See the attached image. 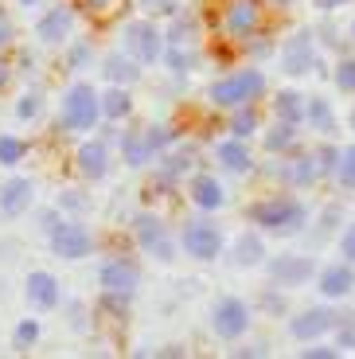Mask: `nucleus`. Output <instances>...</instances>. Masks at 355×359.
Returning <instances> with one entry per match:
<instances>
[{
    "mask_svg": "<svg viewBox=\"0 0 355 359\" xmlns=\"http://www.w3.org/2000/svg\"><path fill=\"white\" fill-rule=\"evenodd\" d=\"M102 117V98L94 94V86L90 82H74L71 90H67V98H62V109H59V121L71 133H86V129L98 126Z\"/></svg>",
    "mask_w": 355,
    "mask_h": 359,
    "instance_id": "f257e3e1",
    "label": "nucleus"
},
{
    "mask_svg": "<svg viewBox=\"0 0 355 359\" xmlns=\"http://www.w3.org/2000/svg\"><path fill=\"white\" fill-rule=\"evenodd\" d=\"M304 215H309L304 203L293 199V196H269V199H262V203L250 207V219H254V223H262L266 231H281V234L301 231Z\"/></svg>",
    "mask_w": 355,
    "mask_h": 359,
    "instance_id": "f03ea898",
    "label": "nucleus"
},
{
    "mask_svg": "<svg viewBox=\"0 0 355 359\" xmlns=\"http://www.w3.org/2000/svg\"><path fill=\"white\" fill-rule=\"evenodd\" d=\"M262 90H266V74L254 71V67H246V71H234L227 74V79H219L211 86V102L215 106H250L254 98H262Z\"/></svg>",
    "mask_w": 355,
    "mask_h": 359,
    "instance_id": "7ed1b4c3",
    "label": "nucleus"
},
{
    "mask_svg": "<svg viewBox=\"0 0 355 359\" xmlns=\"http://www.w3.org/2000/svg\"><path fill=\"white\" fill-rule=\"evenodd\" d=\"M211 328H215V336H222V340H239V336L250 328L246 301H239V297H222L219 305L211 309Z\"/></svg>",
    "mask_w": 355,
    "mask_h": 359,
    "instance_id": "20e7f679",
    "label": "nucleus"
},
{
    "mask_svg": "<svg viewBox=\"0 0 355 359\" xmlns=\"http://www.w3.org/2000/svg\"><path fill=\"white\" fill-rule=\"evenodd\" d=\"M125 43H129L137 63H156L160 55H164V39H160V32L149 20H133V24L125 27Z\"/></svg>",
    "mask_w": 355,
    "mask_h": 359,
    "instance_id": "39448f33",
    "label": "nucleus"
},
{
    "mask_svg": "<svg viewBox=\"0 0 355 359\" xmlns=\"http://www.w3.org/2000/svg\"><path fill=\"white\" fill-rule=\"evenodd\" d=\"M137 243H141V250H149L160 262L176 258V243L168 238V231H164V223L156 215H137Z\"/></svg>",
    "mask_w": 355,
    "mask_h": 359,
    "instance_id": "423d86ee",
    "label": "nucleus"
},
{
    "mask_svg": "<svg viewBox=\"0 0 355 359\" xmlns=\"http://www.w3.org/2000/svg\"><path fill=\"white\" fill-rule=\"evenodd\" d=\"M98 281H102V289H106L109 297H121V301H125V297L137 293V285H141V273H137L133 262L114 258V262H106V266H102Z\"/></svg>",
    "mask_w": 355,
    "mask_h": 359,
    "instance_id": "0eeeda50",
    "label": "nucleus"
},
{
    "mask_svg": "<svg viewBox=\"0 0 355 359\" xmlns=\"http://www.w3.org/2000/svg\"><path fill=\"white\" fill-rule=\"evenodd\" d=\"M90 231L86 226H79V223H59L51 231V250L59 254V258H67V262H79V258H86L90 254Z\"/></svg>",
    "mask_w": 355,
    "mask_h": 359,
    "instance_id": "6e6552de",
    "label": "nucleus"
},
{
    "mask_svg": "<svg viewBox=\"0 0 355 359\" xmlns=\"http://www.w3.org/2000/svg\"><path fill=\"white\" fill-rule=\"evenodd\" d=\"M184 250L192 254V258H199V262H211L215 254L222 250V234L215 231V223H187L184 226Z\"/></svg>",
    "mask_w": 355,
    "mask_h": 359,
    "instance_id": "1a4fd4ad",
    "label": "nucleus"
},
{
    "mask_svg": "<svg viewBox=\"0 0 355 359\" xmlns=\"http://www.w3.org/2000/svg\"><path fill=\"white\" fill-rule=\"evenodd\" d=\"M312 258H301V254H281L277 262H269V278L277 281V285H285V289H297V285H304V281L312 278Z\"/></svg>",
    "mask_w": 355,
    "mask_h": 359,
    "instance_id": "9d476101",
    "label": "nucleus"
},
{
    "mask_svg": "<svg viewBox=\"0 0 355 359\" xmlns=\"http://www.w3.org/2000/svg\"><path fill=\"white\" fill-rule=\"evenodd\" d=\"M222 27L231 39H246L257 27V4L254 0H231L227 4V16H222Z\"/></svg>",
    "mask_w": 355,
    "mask_h": 359,
    "instance_id": "9b49d317",
    "label": "nucleus"
},
{
    "mask_svg": "<svg viewBox=\"0 0 355 359\" xmlns=\"http://www.w3.org/2000/svg\"><path fill=\"white\" fill-rule=\"evenodd\" d=\"M24 293H27V305H36V309H55L59 305V281H55L47 269H32V273H27Z\"/></svg>",
    "mask_w": 355,
    "mask_h": 359,
    "instance_id": "f8f14e48",
    "label": "nucleus"
},
{
    "mask_svg": "<svg viewBox=\"0 0 355 359\" xmlns=\"http://www.w3.org/2000/svg\"><path fill=\"white\" fill-rule=\"evenodd\" d=\"M32 196H36V188H32V180H24V176L8 180V184L0 188V215H4V219L24 215V211H27V203H32Z\"/></svg>",
    "mask_w": 355,
    "mask_h": 359,
    "instance_id": "ddd939ff",
    "label": "nucleus"
},
{
    "mask_svg": "<svg viewBox=\"0 0 355 359\" xmlns=\"http://www.w3.org/2000/svg\"><path fill=\"white\" fill-rule=\"evenodd\" d=\"M309 63H312V39H309V32H297L281 47V67H285V74H304Z\"/></svg>",
    "mask_w": 355,
    "mask_h": 359,
    "instance_id": "4468645a",
    "label": "nucleus"
},
{
    "mask_svg": "<svg viewBox=\"0 0 355 359\" xmlns=\"http://www.w3.org/2000/svg\"><path fill=\"white\" fill-rule=\"evenodd\" d=\"M79 172L86 180H102L109 172V149L102 141H86L79 149Z\"/></svg>",
    "mask_w": 355,
    "mask_h": 359,
    "instance_id": "2eb2a0df",
    "label": "nucleus"
},
{
    "mask_svg": "<svg viewBox=\"0 0 355 359\" xmlns=\"http://www.w3.org/2000/svg\"><path fill=\"white\" fill-rule=\"evenodd\" d=\"M336 324V316L328 313V309H309V313L293 316V336L297 340H316V336H324Z\"/></svg>",
    "mask_w": 355,
    "mask_h": 359,
    "instance_id": "dca6fc26",
    "label": "nucleus"
},
{
    "mask_svg": "<svg viewBox=\"0 0 355 359\" xmlns=\"http://www.w3.org/2000/svg\"><path fill=\"white\" fill-rule=\"evenodd\" d=\"M71 24H74V16H71V8H51L43 20H39V27H36V36L43 39V43H62V39L71 36Z\"/></svg>",
    "mask_w": 355,
    "mask_h": 359,
    "instance_id": "f3484780",
    "label": "nucleus"
},
{
    "mask_svg": "<svg viewBox=\"0 0 355 359\" xmlns=\"http://www.w3.org/2000/svg\"><path fill=\"white\" fill-rule=\"evenodd\" d=\"M121 156L129 168H141V164H149L152 156H156V149H152L149 141V129H133V133L121 137Z\"/></svg>",
    "mask_w": 355,
    "mask_h": 359,
    "instance_id": "a211bd4d",
    "label": "nucleus"
},
{
    "mask_svg": "<svg viewBox=\"0 0 355 359\" xmlns=\"http://www.w3.org/2000/svg\"><path fill=\"white\" fill-rule=\"evenodd\" d=\"M215 156H219V164L227 172H250V149H246V141L242 137H231V141H219L215 144Z\"/></svg>",
    "mask_w": 355,
    "mask_h": 359,
    "instance_id": "6ab92c4d",
    "label": "nucleus"
},
{
    "mask_svg": "<svg viewBox=\"0 0 355 359\" xmlns=\"http://www.w3.org/2000/svg\"><path fill=\"white\" fill-rule=\"evenodd\" d=\"M355 289V269L351 266H328L320 273V293L324 297H347Z\"/></svg>",
    "mask_w": 355,
    "mask_h": 359,
    "instance_id": "aec40b11",
    "label": "nucleus"
},
{
    "mask_svg": "<svg viewBox=\"0 0 355 359\" xmlns=\"http://www.w3.org/2000/svg\"><path fill=\"white\" fill-rule=\"evenodd\" d=\"M192 199H196L203 211H215V207H222L227 191H222V184L215 176H196L192 180Z\"/></svg>",
    "mask_w": 355,
    "mask_h": 359,
    "instance_id": "412c9836",
    "label": "nucleus"
},
{
    "mask_svg": "<svg viewBox=\"0 0 355 359\" xmlns=\"http://www.w3.org/2000/svg\"><path fill=\"white\" fill-rule=\"evenodd\" d=\"M304 114H309V102H304L301 94H293V90H285V94L274 98V117L277 121H293V126H301Z\"/></svg>",
    "mask_w": 355,
    "mask_h": 359,
    "instance_id": "4be33fe9",
    "label": "nucleus"
},
{
    "mask_svg": "<svg viewBox=\"0 0 355 359\" xmlns=\"http://www.w3.org/2000/svg\"><path fill=\"white\" fill-rule=\"evenodd\" d=\"M106 79L114 86H129V82L141 79V67L129 59V55H106Z\"/></svg>",
    "mask_w": 355,
    "mask_h": 359,
    "instance_id": "5701e85b",
    "label": "nucleus"
},
{
    "mask_svg": "<svg viewBox=\"0 0 355 359\" xmlns=\"http://www.w3.org/2000/svg\"><path fill=\"white\" fill-rule=\"evenodd\" d=\"M262 254H266L262 238H257V234H242L239 243H234L231 262H234V266H257V262H262Z\"/></svg>",
    "mask_w": 355,
    "mask_h": 359,
    "instance_id": "b1692460",
    "label": "nucleus"
},
{
    "mask_svg": "<svg viewBox=\"0 0 355 359\" xmlns=\"http://www.w3.org/2000/svg\"><path fill=\"white\" fill-rule=\"evenodd\" d=\"M129 109H133V98H129V90L125 86H114L106 98H102V117H109V121H121Z\"/></svg>",
    "mask_w": 355,
    "mask_h": 359,
    "instance_id": "393cba45",
    "label": "nucleus"
},
{
    "mask_svg": "<svg viewBox=\"0 0 355 359\" xmlns=\"http://www.w3.org/2000/svg\"><path fill=\"white\" fill-rule=\"evenodd\" d=\"M316 172H320V164H312V156H297V161L285 168V180H289V184H297V188H304V184H312V180H316Z\"/></svg>",
    "mask_w": 355,
    "mask_h": 359,
    "instance_id": "a878e982",
    "label": "nucleus"
},
{
    "mask_svg": "<svg viewBox=\"0 0 355 359\" xmlns=\"http://www.w3.org/2000/svg\"><path fill=\"white\" fill-rule=\"evenodd\" d=\"M309 126L312 129H320V133H332V129H336V121H332V109H328V102L324 98H312L309 102Z\"/></svg>",
    "mask_w": 355,
    "mask_h": 359,
    "instance_id": "bb28decb",
    "label": "nucleus"
},
{
    "mask_svg": "<svg viewBox=\"0 0 355 359\" xmlns=\"http://www.w3.org/2000/svg\"><path fill=\"white\" fill-rule=\"evenodd\" d=\"M293 141H297L293 121H281V126H274V129L266 133V149H269V153H281V149H289Z\"/></svg>",
    "mask_w": 355,
    "mask_h": 359,
    "instance_id": "cd10ccee",
    "label": "nucleus"
},
{
    "mask_svg": "<svg viewBox=\"0 0 355 359\" xmlns=\"http://www.w3.org/2000/svg\"><path fill=\"white\" fill-rule=\"evenodd\" d=\"M164 59H168V67H172L176 74L192 71V63H196V55H192V51H184V43H172L168 51H164Z\"/></svg>",
    "mask_w": 355,
    "mask_h": 359,
    "instance_id": "c85d7f7f",
    "label": "nucleus"
},
{
    "mask_svg": "<svg viewBox=\"0 0 355 359\" xmlns=\"http://www.w3.org/2000/svg\"><path fill=\"white\" fill-rule=\"evenodd\" d=\"M336 176H340V184H344V188H355V144L340 153V168H336Z\"/></svg>",
    "mask_w": 355,
    "mask_h": 359,
    "instance_id": "c756f323",
    "label": "nucleus"
},
{
    "mask_svg": "<svg viewBox=\"0 0 355 359\" xmlns=\"http://www.w3.org/2000/svg\"><path fill=\"white\" fill-rule=\"evenodd\" d=\"M20 156H24V144L16 141V137H0V164H20Z\"/></svg>",
    "mask_w": 355,
    "mask_h": 359,
    "instance_id": "7c9ffc66",
    "label": "nucleus"
},
{
    "mask_svg": "<svg viewBox=\"0 0 355 359\" xmlns=\"http://www.w3.org/2000/svg\"><path fill=\"white\" fill-rule=\"evenodd\" d=\"M172 43H192V39H196V20L187 16V20H176V24H172Z\"/></svg>",
    "mask_w": 355,
    "mask_h": 359,
    "instance_id": "2f4dec72",
    "label": "nucleus"
},
{
    "mask_svg": "<svg viewBox=\"0 0 355 359\" xmlns=\"http://www.w3.org/2000/svg\"><path fill=\"white\" fill-rule=\"evenodd\" d=\"M39 340V324L36 320H20L16 324V348H27V344Z\"/></svg>",
    "mask_w": 355,
    "mask_h": 359,
    "instance_id": "473e14b6",
    "label": "nucleus"
},
{
    "mask_svg": "<svg viewBox=\"0 0 355 359\" xmlns=\"http://www.w3.org/2000/svg\"><path fill=\"white\" fill-rule=\"evenodd\" d=\"M336 86L340 90H355V59H347V63L336 67Z\"/></svg>",
    "mask_w": 355,
    "mask_h": 359,
    "instance_id": "72a5a7b5",
    "label": "nucleus"
},
{
    "mask_svg": "<svg viewBox=\"0 0 355 359\" xmlns=\"http://www.w3.org/2000/svg\"><path fill=\"white\" fill-rule=\"evenodd\" d=\"M254 126H257V121H254V114H239V117H234V121H231V133L246 141V137L254 133Z\"/></svg>",
    "mask_w": 355,
    "mask_h": 359,
    "instance_id": "f704fd0d",
    "label": "nucleus"
},
{
    "mask_svg": "<svg viewBox=\"0 0 355 359\" xmlns=\"http://www.w3.org/2000/svg\"><path fill=\"white\" fill-rule=\"evenodd\" d=\"M16 114L20 117H36L39 114V94H27V98L16 102Z\"/></svg>",
    "mask_w": 355,
    "mask_h": 359,
    "instance_id": "c9c22d12",
    "label": "nucleus"
},
{
    "mask_svg": "<svg viewBox=\"0 0 355 359\" xmlns=\"http://www.w3.org/2000/svg\"><path fill=\"white\" fill-rule=\"evenodd\" d=\"M340 250L347 254V262H355V223L344 231V238H340Z\"/></svg>",
    "mask_w": 355,
    "mask_h": 359,
    "instance_id": "e433bc0d",
    "label": "nucleus"
},
{
    "mask_svg": "<svg viewBox=\"0 0 355 359\" xmlns=\"http://www.w3.org/2000/svg\"><path fill=\"white\" fill-rule=\"evenodd\" d=\"M8 39H12V24H8V16L0 12V47L8 43Z\"/></svg>",
    "mask_w": 355,
    "mask_h": 359,
    "instance_id": "4c0bfd02",
    "label": "nucleus"
},
{
    "mask_svg": "<svg viewBox=\"0 0 355 359\" xmlns=\"http://www.w3.org/2000/svg\"><path fill=\"white\" fill-rule=\"evenodd\" d=\"M86 55H90V47H74L71 51V71H79V63L86 59Z\"/></svg>",
    "mask_w": 355,
    "mask_h": 359,
    "instance_id": "58836bf2",
    "label": "nucleus"
},
{
    "mask_svg": "<svg viewBox=\"0 0 355 359\" xmlns=\"http://www.w3.org/2000/svg\"><path fill=\"white\" fill-rule=\"evenodd\" d=\"M55 226H59V215H55V211H43V231L51 234Z\"/></svg>",
    "mask_w": 355,
    "mask_h": 359,
    "instance_id": "ea45409f",
    "label": "nucleus"
},
{
    "mask_svg": "<svg viewBox=\"0 0 355 359\" xmlns=\"http://www.w3.org/2000/svg\"><path fill=\"white\" fill-rule=\"evenodd\" d=\"M340 344H344V348H355V328H344V332H340Z\"/></svg>",
    "mask_w": 355,
    "mask_h": 359,
    "instance_id": "a19ab883",
    "label": "nucleus"
},
{
    "mask_svg": "<svg viewBox=\"0 0 355 359\" xmlns=\"http://www.w3.org/2000/svg\"><path fill=\"white\" fill-rule=\"evenodd\" d=\"M79 4H86V8H94V12H102L109 4V0H79Z\"/></svg>",
    "mask_w": 355,
    "mask_h": 359,
    "instance_id": "79ce46f5",
    "label": "nucleus"
},
{
    "mask_svg": "<svg viewBox=\"0 0 355 359\" xmlns=\"http://www.w3.org/2000/svg\"><path fill=\"white\" fill-rule=\"evenodd\" d=\"M309 355H316V359H328V355H336L332 348H309Z\"/></svg>",
    "mask_w": 355,
    "mask_h": 359,
    "instance_id": "37998d69",
    "label": "nucleus"
},
{
    "mask_svg": "<svg viewBox=\"0 0 355 359\" xmlns=\"http://www.w3.org/2000/svg\"><path fill=\"white\" fill-rule=\"evenodd\" d=\"M340 4H347V0H316V8H340Z\"/></svg>",
    "mask_w": 355,
    "mask_h": 359,
    "instance_id": "c03bdc74",
    "label": "nucleus"
},
{
    "mask_svg": "<svg viewBox=\"0 0 355 359\" xmlns=\"http://www.w3.org/2000/svg\"><path fill=\"white\" fill-rule=\"evenodd\" d=\"M4 82H8V67L0 63V86H4Z\"/></svg>",
    "mask_w": 355,
    "mask_h": 359,
    "instance_id": "a18cd8bd",
    "label": "nucleus"
},
{
    "mask_svg": "<svg viewBox=\"0 0 355 359\" xmlns=\"http://www.w3.org/2000/svg\"><path fill=\"white\" fill-rule=\"evenodd\" d=\"M145 4H172V0H145Z\"/></svg>",
    "mask_w": 355,
    "mask_h": 359,
    "instance_id": "49530a36",
    "label": "nucleus"
},
{
    "mask_svg": "<svg viewBox=\"0 0 355 359\" xmlns=\"http://www.w3.org/2000/svg\"><path fill=\"white\" fill-rule=\"evenodd\" d=\"M20 4H39V0H20Z\"/></svg>",
    "mask_w": 355,
    "mask_h": 359,
    "instance_id": "de8ad7c7",
    "label": "nucleus"
},
{
    "mask_svg": "<svg viewBox=\"0 0 355 359\" xmlns=\"http://www.w3.org/2000/svg\"><path fill=\"white\" fill-rule=\"evenodd\" d=\"M277 4H289V0H277Z\"/></svg>",
    "mask_w": 355,
    "mask_h": 359,
    "instance_id": "09e8293b",
    "label": "nucleus"
},
{
    "mask_svg": "<svg viewBox=\"0 0 355 359\" xmlns=\"http://www.w3.org/2000/svg\"><path fill=\"white\" fill-rule=\"evenodd\" d=\"M351 126H355V114H351Z\"/></svg>",
    "mask_w": 355,
    "mask_h": 359,
    "instance_id": "8fccbe9b",
    "label": "nucleus"
}]
</instances>
